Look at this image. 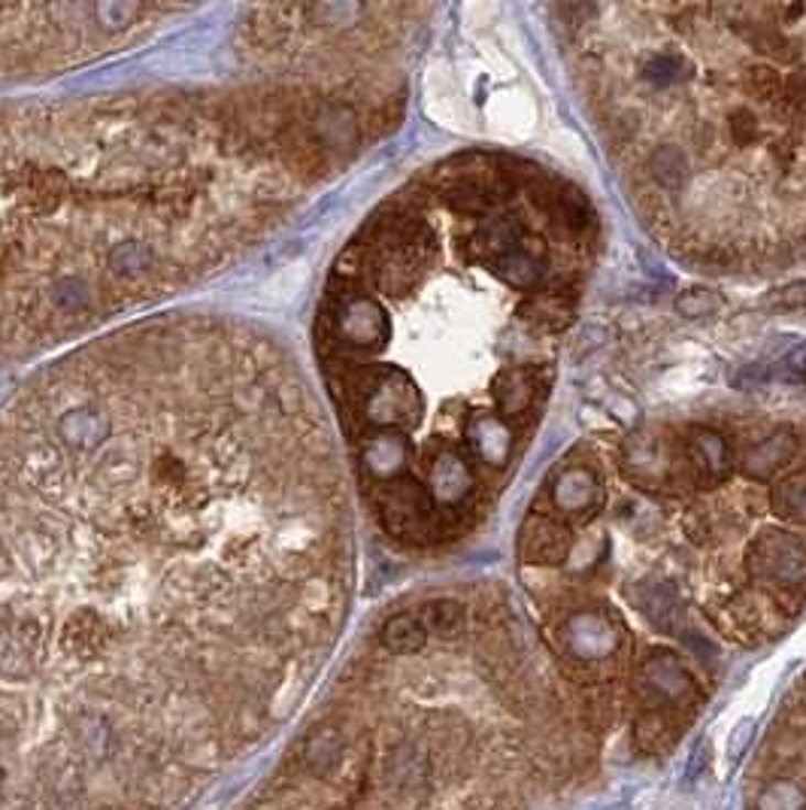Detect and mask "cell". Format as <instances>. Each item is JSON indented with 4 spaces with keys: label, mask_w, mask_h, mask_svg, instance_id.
I'll return each instance as SVG.
<instances>
[{
    "label": "cell",
    "mask_w": 806,
    "mask_h": 810,
    "mask_svg": "<svg viewBox=\"0 0 806 810\" xmlns=\"http://www.w3.org/2000/svg\"><path fill=\"white\" fill-rule=\"evenodd\" d=\"M367 125L352 91L280 74L0 104V368L225 270Z\"/></svg>",
    "instance_id": "cell-2"
},
{
    "label": "cell",
    "mask_w": 806,
    "mask_h": 810,
    "mask_svg": "<svg viewBox=\"0 0 806 810\" xmlns=\"http://www.w3.org/2000/svg\"><path fill=\"white\" fill-rule=\"evenodd\" d=\"M179 7L155 3H13L0 7V76H43L131 46Z\"/></svg>",
    "instance_id": "cell-4"
},
{
    "label": "cell",
    "mask_w": 806,
    "mask_h": 810,
    "mask_svg": "<svg viewBox=\"0 0 806 810\" xmlns=\"http://www.w3.org/2000/svg\"><path fill=\"white\" fill-rule=\"evenodd\" d=\"M631 598L636 602V607L646 614L649 623H655L664 631H679L683 626V602L679 595L667 586V583H658V580H643L631 590Z\"/></svg>",
    "instance_id": "cell-15"
},
{
    "label": "cell",
    "mask_w": 806,
    "mask_h": 810,
    "mask_svg": "<svg viewBox=\"0 0 806 810\" xmlns=\"http://www.w3.org/2000/svg\"><path fill=\"white\" fill-rule=\"evenodd\" d=\"M676 465H685V455L679 462H671L652 438H636L624 446V471L631 474L634 483L646 486V489L671 483Z\"/></svg>",
    "instance_id": "cell-13"
},
{
    "label": "cell",
    "mask_w": 806,
    "mask_h": 810,
    "mask_svg": "<svg viewBox=\"0 0 806 810\" xmlns=\"http://www.w3.org/2000/svg\"><path fill=\"white\" fill-rule=\"evenodd\" d=\"M294 358L134 325L0 404V810H192L288 723L349 595Z\"/></svg>",
    "instance_id": "cell-1"
},
{
    "label": "cell",
    "mask_w": 806,
    "mask_h": 810,
    "mask_svg": "<svg viewBox=\"0 0 806 810\" xmlns=\"http://www.w3.org/2000/svg\"><path fill=\"white\" fill-rule=\"evenodd\" d=\"M794 455H797V438L788 434V431H776V434H767L764 441L752 443L749 450H743L740 467H743L745 477L770 479L773 474H780Z\"/></svg>",
    "instance_id": "cell-14"
},
{
    "label": "cell",
    "mask_w": 806,
    "mask_h": 810,
    "mask_svg": "<svg viewBox=\"0 0 806 810\" xmlns=\"http://www.w3.org/2000/svg\"><path fill=\"white\" fill-rule=\"evenodd\" d=\"M649 176L667 188V192H676L683 188L685 180H688V159L679 147H658L652 155H649Z\"/></svg>",
    "instance_id": "cell-19"
},
{
    "label": "cell",
    "mask_w": 806,
    "mask_h": 810,
    "mask_svg": "<svg viewBox=\"0 0 806 810\" xmlns=\"http://www.w3.org/2000/svg\"><path fill=\"white\" fill-rule=\"evenodd\" d=\"M603 501L598 477L588 467H567L552 486V504L570 516H588Z\"/></svg>",
    "instance_id": "cell-12"
},
{
    "label": "cell",
    "mask_w": 806,
    "mask_h": 810,
    "mask_svg": "<svg viewBox=\"0 0 806 810\" xmlns=\"http://www.w3.org/2000/svg\"><path fill=\"white\" fill-rule=\"evenodd\" d=\"M685 462H688V471L691 477L697 479V486H719L721 479H728L731 474V450L721 434L709 429H695L685 441Z\"/></svg>",
    "instance_id": "cell-9"
},
{
    "label": "cell",
    "mask_w": 806,
    "mask_h": 810,
    "mask_svg": "<svg viewBox=\"0 0 806 810\" xmlns=\"http://www.w3.org/2000/svg\"><path fill=\"white\" fill-rule=\"evenodd\" d=\"M546 209H549L552 219L564 225L567 231L579 234L591 225V207H588V201L582 197V192L567 188V185H558V188L546 192Z\"/></svg>",
    "instance_id": "cell-18"
},
{
    "label": "cell",
    "mask_w": 806,
    "mask_h": 810,
    "mask_svg": "<svg viewBox=\"0 0 806 810\" xmlns=\"http://www.w3.org/2000/svg\"><path fill=\"white\" fill-rule=\"evenodd\" d=\"M731 137L737 147H749L758 137V116L749 107H737L731 112Z\"/></svg>",
    "instance_id": "cell-24"
},
{
    "label": "cell",
    "mask_w": 806,
    "mask_h": 810,
    "mask_svg": "<svg viewBox=\"0 0 806 810\" xmlns=\"http://www.w3.org/2000/svg\"><path fill=\"white\" fill-rule=\"evenodd\" d=\"M745 568L752 577L764 580V583L800 590L806 586V547L785 531H764L752 540Z\"/></svg>",
    "instance_id": "cell-5"
},
{
    "label": "cell",
    "mask_w": 806,
    "mask_h": 810,
    "mask_svg": "<svg viewBox=\"0 0 806 810\" xmlns=\"http://www.w3.org/2000/svg\"><path fill=\"white\" fill-rule=\"evenodd\" d=\"M782 104L797 116H806V74H792L782 83Z\"/></svg>",
    "instance_id": "cell-25"
},
{
    "label": "cell",
    "mask_w": 806,
    "mask_h": 810,
    "mask_svg": "<svg viewBox=\"0 0 806 810\" xmlns=\"http://www.w3.org/2000/svg\"><path fill=\"white\" fill-rule=\"evenodd\" d=\"M643 687L655 701H679L691 692V680L685 674L683 662L671 652H655L643 662Z\"/></svg>",
    "instance_id": "cell-16"
},
{
    "label": "cell",
    "mask_w": 806,
    "mask_h": 810,
    "mask_svg": "<svg viewBox=\"0 0 806 810\" xmlns=\"http://www.w3.org/2000/svg\"><path fill=\"white\" fill-rule=\"evenodd\" d=\"M574 547V534L570 528L549 519V516H531L522 528V538H519V553L527 565H562L564 559L570 555Z\"/></svg>",
    "instance_id": "cell-8"
},
{
    "label": "cell",
    "mask_w": 806,
    "mask_h": 810,
    "mask_svg": "<svg viewBox=\"0 0 806 810\" xmlns=\"http://www.w3.org/2000/svg\"><path fill=\"white\" fill-rule=\"evenodd\" d=\"M721 307V298L709 289H688L683 295L676 298V313L685 316V320H700V316H709Z\"/></svg>",
    "instance_id": "cell-22"
},
{
    "label": "cell",
    "mask_w": 806,
    "mask_h": 810,
    "mask_svg": "<svg viewBox=\"0 0 806 810\" xmlns=\"http://www.w3.org/2000/svg\"><path fill=\"white\" fill-rule=\"evenodd\" d=\"M770 501H773V510L785 519L806 522V471H797L792 477L776 483L770 492Z\"/></svg>",
    "instance_id": "cell-20"
},
{
    "label": "cell",
    "mask_w": 806,
    "mask_h": 810,
    "mask_svg": "<svg viewBox=\"0 0 806 810\" xmlns=\"http://www.w3.org/2000/svg\"><path fill=\"white\" fill-rule=\"evenodd\" d=\"M745 91L758 100L782 98V76L773 67H752L745 74Z\"/></svg>",
    "instance_id": "cell-23"
},
{
    "label": "cell",
    "mask_w": 806,
    "mask_h": 810,
    "mask_svg": "<svg viewBox=\"0 0 806 810\" xmlns=\"http://www.w3.org/2000/svg\"><path fill=\"white\" fill-rule=\"evenodd\" d=\"M616 644H619L616 628L603 614L582 611V614H574L564 623V647L576 659H586V662L603 659L616 650Z\"/></svg>",
    "instance_id": "cell-10"
},
{
    "label": "cell",
    "mask_w": 806,
    "mask_h": 810,
    "mask_svg": "<svg viewBox=\"0 0 806 810\" xmlns=\"http://www.w3.org/2000/svg\"><path fill=\"white\" fill-rule=\"evenodd\" d=\"M770 380V370L764 368V365H745L743 370H737L731 377V382L737 386V389H743V392H749V389H758V386H764V382Z\"/></svg>",
    "instance_id": "cell-27"
},
{
    "label": "cell",
    "mask_w": 806,
    "mask_h": 810,
    "mask_svg": "<svg viewBox=\"0 0 806 810\" xmlns=\"http://www.w3.org/2000/svg\"><path fill=\"white\" fill-rule=\"evenodd\" d=\"M519 316L527 322H534L540 328H549V332H562L574 322V298L562 295H531L527 301L519 304Z\"/></svg>",
    "instance_id": "cell-17"
},
{
    "label": "cell",
    "mask_w": 806,
    "mask_h": 810,
    "mask_svg": "<svg viewBox=\"0 0 806 810\" xmlns=\"http://www.w3.org/2000/svg\"><path fill=\"white\" fill-rule=\"evenodd\" d=\"M461 434H465V443H461V455L465 458L470 455L473 462L494 467V471L507 467V462L513 458L515 431L498 413H486V410L470 413L465 419V425H461Z\"/></svg>",
    "instance_id": "cell-6"
},
{
    "label": "cell",
    "mask_w": 806,
    "mask_h": 810,
    "mask_svg": "<svg viewBox=\"0 0 806 810\" xmlns=\"http://www.w3.org/2000/svg\"><path fill=\"white\" fill-rule=\"evenodd\" d=\"M767 304L782 310H806V283L785 285V289H780V292H773L767 298Z\"/></svg>",
    "instance_id": "cell-26"
},
{
    "label": "cell",
    "mask_w": 806,
    "mask_h": 810,
    "mask_svg": "<svg viewBox=\"0 0 806 810\" xmlns=\"http://www.w3.org/2000/svg\"><path fill=\"white\" fill-rule=\"evenodd\" d=\"M640 76L658 88L676 86V83H683L685 79V62L679 55L658 52V55H649L646 62L640 64Z\"/></svg>",
    "instance_id": "cell-21"
},
{
    "label": "cell",
    "mask_w": 806,
    "mask_h": 810,
    "mask_svg": "<svg viewBox=\"0 0 806 810\" xmlns=\"http://www.w3.org/2000/svg\"><path fill=\"white\" fill-rule=\"evenodd\" d=\"M434 635L377 631L233 810H482L473 728Z\"/></svg>",
    "instance_id": "cell-3"
},
{
    "label": "cell",
    "mask_w": 806,
    "mask_h": 810,
    "mask_svg": "<svg viewBox=\"0 0 806 810\" xmlns=\"http://www.w3.org/2000/svg\"><path fill=\"white\" fill-rule=\"evenodd\" d=\"M685 531H688V538L695 540V543H700L704 534H707V526L700 522V516H688V519H685Z\"/></svg>",
    "instance_id": "cell-28"
},
{
    "label": "cell",
    "mask_w": 806,
    "mask_h": 810,
    "mask_svg": "<svg viewBox=\"0 0 806 810\" xmlns=\"http://www.w3.org/2000/svg\"><path fill=\"white\" fill-rule=\"evenodd\" d=\"M491 270L513 289H537L543 273H546L543 244L531 240V237H522L510 252L491 258Z\"/></svg>",
    "instance_id": "cell-11"
},
{
    "label": "cell",
    "mask_w": 806,
    "mask_h": 810,
    "mask_svg": "<svg viewBox=\"0 0 806 810\" xmlns=\"http://www.w3.org/2000/svg\"><path fill=\"white\" fill-rule=\"evenodd\" d=\"M549 380V370H540L537 365H519V368H501L491 380V398L498 407V417L519 419L531 413L537 404L540 389Z\"/></svg>",
    "instance_id": "cell-7"
}]
</instances>
